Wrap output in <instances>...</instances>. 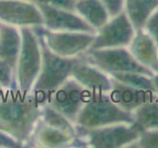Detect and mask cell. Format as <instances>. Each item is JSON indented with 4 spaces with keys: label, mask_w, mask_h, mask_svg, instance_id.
<instances>
[{
    "label": "cell",
    "mask_w": 158,
    "mask_h": 148,
    "mask_svg": "<svg viewBox=\"0 0 158 148\" xmlns=\"http://www.w3.org/2000/svg\"><path fill=\"white\" fill-rule=\"evenodd\" d=\"M42 103L31 91L23 93L15 85L0 91V130L20 142L27 141L42 117Z\"/></svg>",
    "instance_id": "6da1fadb"
},
{
    "label": "cell",
    "mask_w": 158,
    "mask_h": 148,
    "mask_svg": "<svg viewBox=\"0 0 158 148\" xmlns=\"http://www.w3.org/2000/svg\"><path fill=\"white\" fill-rule=\"evenodd\" d=\"M132 113L118 107L108 93L90 91L87 102L79 112L75 127L81 130H92L115 123H133Z\"/></svg>",
    "instance_id": "7a4b0ae2"
},
{
    "label": "cell",
    "mask_w": 158,
    "mask_h": 148,
    "mask_svg": "<svg viewBox=\"0 0 158 148\" xmlns=\"http://www.w3.org/2000/svg\"><path fill=\"white\" fill-rule=\"evenodd\" d=\"M38 37L42 48V66L32 92L44 104L61 84L71 77L72 67L79 56L71 58L59 56L48 47L41 36L38 35Z\"/></svg>",
    "instance_id": "3957f363"
},
{
    "label": "cell",
    "mask_w": 158,
    "mask_h": 148,
    "mask_svg": "<svg viewBox=\"0 0 158 148\" xmlns=\"http://www.w3.org/2000/svg\"><path fill=\"white\" fill-rule=\"evenodd\" d=\"M21 36L22 44L15 72L19 90L29 93L32 91L41 70L42 48L38 35L33 28H22Z\"/></svg>",
    "instance_id": "277c9868"
},
{
    "label": "cell",
    "mask_w": 158,
    "mask_h": 148,
    "mask_svg": "<svg viewBox=\"0 0 158 148\" xmlns=\"http://www.w3.org/2000/svg\"><path fill=\"white\" fill-rule=\"evenodd\" d=\"M82 58L107 74L135 72L153 76V72L133 57L128 47L88 49Z\"/></svg>",
    "instance_id": "5b68a950"
},
{
    "label": "cell",
    "mask_w": 158,
    "mask_h": 148,
    "mask_svg": "<svg viewBox=\"0 0 158 148\" xmlns=\"http://www.w3.org/2000/svg\"><path fill=\"white\" fill-rule=\"evenodd\" d=\"M140 132L135 123H115L92 130L76 128V135L82 138L85 146L95 148L131 147Z\"/></svg>",
    "instance_id": "8992f818"
},
{
    "label": "cell",
    "mask_w": 158,
    "mask_h": 148,
    "mask_svg": "<svg viewBox=\"0 0 158 148\" xmlns=\"http://www.w3.org/2000/svg\"><path fill=\"white\" fill-rule=\"evenodd\" d=\"M33 30L42 37L52 52L69 58L78 57L85 53L95 41L96 35L83 32H53L43 27H36Z\"/></svg>",
    "instance_id": "52a82bcc"
},
{
    "label": "cell",
    "mask_w": 158,
    "mask_h": 148,
    "mask_svg": "<svg viewBox=\"0 0 158 148\" xmlns=\"http://www.w3.org/2000/svg\"><path fill=\"white\" fill-rule=\"evenodd\" d=\"M90 96V91L69 77L51 96L47 104L75 125L77 116Z\"/></svg>",
    "instance_id": "ba28073f"
},
{
    "label": "cell",
    "mask_w": 158,
    "mask_h": 148,
    "mask_svg": "<svg viewBox=\"0 0 158 148\" xmlns=\"http://www.w3.org/2000/svg\"><path fill=\"white\" fill-rule=\"evenodd\" d=\"M135 30L125 11L111 17L98 29L91 49L127 47L135 37ZM89 48V49H90Z\"/></svg>",
    "instance_id": "9c48e42d"
},
{
    "label": "cell",
    "mask_w": 158,
    "mask_h": 148,
    "mask_svg": "<svg viewBox=\"0 0 158 148\" xmlns=\"http://www.w3.org/2000/svg\"><path fill=\"white\" fill-rule=\"evenodd\" d=\"M0 21L14 27L44 26L41 10L32 0H0Z\"/></svg>",
    "instance_id": "30bf717a"
},
{
    "label": "cell",
    "mask_w": 158,
    "mask_h": 148,
    "mask_svg": "<svg viewBox=\"0 0 158 148\" xmlns=\"http://www.w3.org/2000/svg\"><path fill=\"white\" fill-rule=\"evenodd\" d=\"M37 5L44 17V26L49 31L96 34V30L75 11L64 10L42 3H37Z\"/></svg>",
    "instance_id": "8fae6325"
},
{
    "label": "cell",
    "mask_w": 158,
    "mask_h": 148,
    "mask_svg": "<svg viewBox=\"0 0 158 148\" xmlns=\"http://www.w3.org/2000/svg\"><path fill=\"white\" fill-rule=\"evenodd\" d=\"M108 95L118 107L131 113L143 104L158 99L155 91L127 85L113 78L112 87Z\"/></svg>",
    "instance_id": "7c38bea8"
},
{
    "label": "cell",
    "mask_w": 158,
    "mask_h": 148,
    "mask_svg": "<svg viewBox=\"0 0 158 148\" xmlns=\"http://www.w3.org/2000/svg\"><path fill=\"white\" fill-rule=\"evenodd\" d=\"M71 77L89 91L108 93L112 87V77L80 56L71 71Z\"/></svg>",
    "instance_id": "4fadbf2b"
},
{
    "label": "cell",
    "mask_w": 158,
    "mask_h": 148,
    "mask_svg": "<svg viewBox=\"0 0 158 148\" xmlns=\"http://www.w3.org/2000/svg\"><path fill=\"white\" fill-rule=\"evenodd\" d=\"M136 60L154 72L158 67V48L144 30L135 31L131 43L127 47Z\"/></svg>",
    "instance_id": "5bb4252c"
},
{
    "label": "cell",
    "mask_w": 158,
    "mask_h": 148,
    "mask_svg": "<svg viewBox=\"0 0 158 148\" xmlns=\"http://www.w3.org/2000/svg\"><path fill=\"white\" fill-rule=\"evenodd\" d=\"M22 36L16 27L0 23V59L7 62L14 70L21 49Z\"/></svg>",
    "instance_id": "9a60e30c"
},
{
    "label": "cell",
    "mask_w": 158,
    "mask_h": 148,
    "mask_svg": "<svg viewBox=\"0 0 158 148\" xmlns=\"http://www.w3.org/2000/svg\"><path fill=\"white\" fill-rule=\"evenodd\" d=\"M74 11L96 31L111 18L108 10L100 0H77Z\"/></svg>",
    "instance_id": "2e32d148"
},
{
    "label": "cell",
    "mask_w": 158,
    "mask_h": 148,
    "mask_svg": "<svg viewBox=\"0 0 158 148\" xmlns=\"http://www.w3.org/2000/svg\"><path fill=\"white\" fill-rule=\"evenodd\" d=\"M158 8V0H125L123 11L135 31L143 30L147 19Z\"/></svg>",
    "instance_id": "e0dca14e"
},
{
    "label": "cell",
    "mask_w": 158,
    "mask_h": 148,
    "mask_svg": "<svg viewBox=\"0 0 158 148\" xmlns=\"http://www.w3.org/2000/svg\"><path fill=\"white\" fill-rule=\"evenodd\" d=\"M35 134H36V139L39 144L44 147L63 146L72 143L76 138L65 131L49 126L43 121L41 125L36 127Z\"/></svg>",
    "instance_id": "ac0fdd59"
},
{
    "label": "cell",
    "mask_w": 158,
    "mask_h": 148,
    "mask_svg": "<svg viewBox=\"0 0 158 148\" xmlns=\"http://www.w3.org/2000/svg\"><path fill=\"white\" fill-rule=\"evenodd\" d=\"M135 125L141 130H158V99L138 107L132 112Z\"/></svg>",
    "instance_id": "d6986e66"
},
{
    "label": "cell",
    "mask_w": 158,
    "mask_h": 148,
    "mask_svg": "<svg viewBox=\"0 0 158 148\" xmlns=\"http://www.w3.org/2000/svg\"><path fill=\"white\" fill-rule=\"evenodd\" d=\"M41 117L43 118V122H44L46 125L57 128V130H63L75 137L77 136L75 125L72 123L63 115H61L59 112L54 110L52 107L48 105H44Z\"/></svg>",
    "instance_id": "ffe728a7"
},
{
    "label": "cell",
    "mask_w": 158,
    "mask_h": 148,
    "mask_svg": "<svg viewBox=\"0 0 158 148\" xmlns=\"http://www.w3.org/2000/svg\"><path fill=\"white\" fill-rule=\"evenodd\" d=\"M110 76L122 83H125L127 85L133 86L145 90L154 91L152 83V76H148L145 74L135 73V72H123V73H112Z\"/></svg>",
    "instance_id": "44dd1931"
},
{
    "label": "cell",
    "mask_w": 158,
    "mask_h": 148,
    "mask_svg": "<svg viewBox=\"0 0 158 148\" xmlns=\"http://www.w3.org/2000/svg\"><path fill=\"white\" fill-rule=\"evenodd\" d=\"M131 147L158 148V130H141L139 137Z\"/></svg>",
    "instance_id": "7402d4cb"
},
{
    "label": "cell",
    "mask_w": 158,
    "mask_h": 148,
    "mask_svg": "<svg viewBox=\"0 0 158 148\" xmlns=\"http://www.w3.org/2000/svg\"><path fill=\"white\" fill-rule=\"evenodd\" d=\"M14 72L15 70L7 62L0 59V85L3 88H10L16 85L14 81Z\"/></svg>",
    "instance_id": "603a6c76"
},
{
    "label": "cell",
    "mask_w": 158,
    "mask_h": 148,
    "mask_svg": "<svg viewBox=\"0 0 158 148\" xmlns=\"http://www.w3.org/2000/svg\"><path fill=\"white\" fill-rule=\"evenodd\" d=\"M143 30L149 35L158 48V8L147 19Z\"/></svg>",
    "instance_id": "cb8c5ba5"
},
{
    "label": "cell",
    "mask_w": 158,
    "mask_h": 148,
    "mask_svg": "<svg viewBox=\"0 0 158 148\" xmlns=\"http://www.w3.org/2000/svg\"><path fill=\"white\" fill-rule=\"evenodd\" d=\"M76 1L77 0H34L35 3L47 4V5H51V6L56 7V8L70 10V11H74Z\"/></svg>",
    "instance_id": "d4e9b609"
},
{
    "label": "cell",
    "mask_w": 158,
    "mask_h": 148,
    "mask_svg": "<svg viewBox=\"0 0 158 148\" xmlns=\"http://www.w3.org/2000/svg\"><path fill=\"white\" fill-rule=\"evenodd\" d=\"M100 1L106 7L111 17L116 16L123 11L125 0H100Z\"/></svg>",
    "instance_id": "484cf974"
},
{
    "label": "cell",
    "mask_w": 158,
    "mask_h": 148,
    "mask_svg": "<svg viewBox=\"0 0 158 148\" xmlns=\"http://www.w3.org/2000/svg\"><path fill=\"white\" fill-rule=\"evenodd\" d=\"M22 142L16 140L12 136H10L4 131L0 130V147H11V148H16V147H22Z\"/></svg>",
    "instance_id": "4316f807"
},
{
    "label": "cell",
    "mask_w": 158,
    "mask_h": 148,
    "mask_svg": "<svg viewBox=\"0 0 158 148\" xmlns=\"http://www.w3.org/2000/svg\"><path fill=\"white\" fill-rule=\"evenodd\" d=\"M152 83H153V87H154V91L158 97V67L154 71V74L152 76Z\"/></svg>",
    "instance_id": "83f0119b"
},
{
    "label": "cell",
    "mask_w": 158,
    "mask_h": 148,
    "mask_svg": "<svg viewBox=\"0 0 158 148\" xmlns=\"http://www.w3.org/2000/svg\"><path fill=\"white\" fill-rule=\"evenodd\" d=\"M2 89H3V87H2L1 85H0V91H1V90H2Z\"/></svg>",
    "instance_id": "f1b7e54d"
},
{
    "label": "cell",
    "mask_w": 158,
    "mask_h": 148,
    "mask_svg": "<svg viewBox=\"0 0 158 148\" xmlns=\"http://www.w3.org/2000/svg\"><path fill=\"white\" fill-rule=\"evenodd\" d=\"M32 1H34V0H32Z\"/></svg>",
    "instance_id": "f546056e"
}]
</instances>
